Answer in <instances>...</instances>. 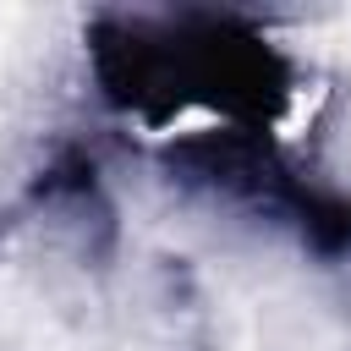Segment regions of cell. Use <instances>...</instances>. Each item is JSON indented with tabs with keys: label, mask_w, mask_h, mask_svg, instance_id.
Returning a JSON list of instances; mask_svg holds the SVG:
<instances>
[{
	"label": "cell",
	"mask_w": 351,
	"mask_h": 351,
	"mask_svg": "<svg viewBox=\"0 0 351 351\" xmlns=\"http://www.w3.org/2000/svg\"><path fill=\"white\" fill-rule=\"evenodd\" d=\"M99 93L143 121L176 110H219L241 132H263L291 93L285 55L219 11H104L88 27Z\"/></svg>",
	"instance_id": "6da1fadb"
},
{
	"label": "cell",
	"mask_w": 351,
	"mask_h": 351,
	"mask_svg": "<svg viewBox=\"0 0 351 351\" xmlns=\"http://www.w3.org/2000/svg\"><path fill=\"white\" fill-rule=\"evenodd\" d=\"M165 170L176 186H186L197 197H214L252 219L285 225L318 258H351V197L324 192L307 176H296V165L285 154H274L263 143V132L214 126V132L181 137L176 148H165Z\"/></svg>",
	"instance_id": "7a4b0ae2"
}]
</instances>
